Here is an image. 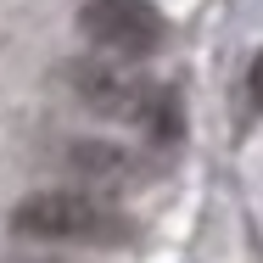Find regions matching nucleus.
<instances>
[{
	"mask_svg": "<svg viewBox=\"0 0 263 263\" xmlns=\"http://www.w3.org/2000/svg\"><path fill=\"white\" fill-rule=\"evenodd\" d=\"M11 230L28 241H79V247H118L135 235L129 213L90 196V191H45L11 213Z\"/></svg>",
	"mask_w": 263,
	"mask_h": 263,
	"instance_id": "1",
	"label": "nucleus"
},
{
	"mask_svg": "<svg viewBox=\"0 0 263 263\" xmlns=\"http://www.w3.org/2000/svg\"><path fill=\"white\" fill-rule=\"evenodd\" d=\"M247 96H252V106L263 112V51H258V62H252V73H247Z\"/></svg>",
	"mask_w": 263,
	"mask_h": 263,
	"instance_id": "5",
	"label": "nucleus"
},
{
	"mask_svg": "<svg viewBox=\"0 0 263 263\" xmlns=\"http://www.w3.org/2000/svg\"><path fill=\"white\" fill-rule=\"evenodd\" d=\"M79 23L90 45H101L112 62H135L162 45V11L152 0H84Z\"/></svg>",
	"mask_w": 263,
	"mask_h": 263,
	"instance_id": "2",
	"label": "nucleus"
},
{
	"mask_svg": "<svg viewBox=\"0 0 263 263\" xmlns=\"http://www.w3.org/2000/svg\"><path fill=\"white\" fill-rule=\"evenodd\" d=\"M73 84H79V96H84L90 112H101V118H129V123H146V112H152V101H157V90H162V84H152L146 73H135L129 62H112V56L84 62V67L73 73Z\"/></svg>",
	"mask_w": 263,
	"mask_h": 263,
	"instance_id": "3",
	"label": "nucleus"
},
{
	"mask_svg": "<svg viewBox=\"0 0 263 263\" xmlns=\"http://www.w3.org/2000/svg\"><path fill=\"white\" fill-rule=\"evenodd\" d=\"M67 162L84 168V174H135V157L118 152V146H101V140H79V152Z\"/></svg>",
	"mask_w": 263,
	"mask_h": 263,
	"instance_id": "4",
	"label": "nucleus"
}]
</instances>
